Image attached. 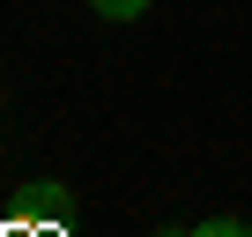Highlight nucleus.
<instances>
[{
    "label": "nucleus",
    "instance_id": "obj_1",
    "mask_svg": "<svg viewBox=\"0 0 252 237\" xmlns=\"http://www.w3.org/2000/svg\"><path fill=\"white\" fill-rule=\"evenodd\" d=\"M67 215H74V193H67V185H52V178H45V185H30V193L15 200V222H67Z\"/></svg>",
    "mask_w": 252,
    "mask_h": 237
},
{
    "label": "nucleus",
    "instance_id": "obj_2",
    "mask_svg": "<svg viewBox=\"0 0 252 237\" xmlns=\"http://www.w3.org/2000/svg\"><path fill=\"white\" fill-rule=\"evenodd\" d=\"M193 237H252V230H245V222H237V215H215V222H200V230H193Z\"/></svg>",
    "mask_w": 252,
    "mask_h": 237
},
{
    "label": "nucleus",
    "instance_id": "obj_3",
    "mask_svg": "<svg viewBox=\"0 0 252 237\" xmlns=\"http://www.w3.org/2000/svg\"><path fill=\"white\" fill-rule=\"evenodd\" d=\"M141 8H149V0H96V15H111V23H134Z\"/></svg>",
    "mask_w": 252,
    "mask_h": 237
},
{
    "label": "nucleus",
    "instance_id": "obj_4",
    "mask_svg": "<svg viewBox=\"0 0 252 237\" xmlns=\"http://www.w3.org/2000/svg\"><path fill=\"white\" fill-rule=\"evenodd\" d=\"M156 237H193V230H156Z\"/></svg>",
    "mask_w": 252,
    "mask_h": 237
}]
</instances>
